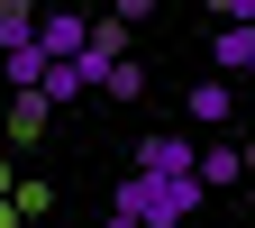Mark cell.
I'll list each match as a JSON object with an SVG mask.
<instances>
[{
    "mask_svg": "<svg viewBox=\"0 0 255 228\" xmlns=\"http://www.w3.org/2000/svg\"><path fill=\"white\" fill-rule=\"evenodd\" d=\"M46 119H55V101H46L37 82H27V91H9V137H18V146H27V137H46Z\"/></svg>",
    "mask_w": 255,
    "mask_h": 228,
    "instance_id": "obj_5",
    "label": "cell"
},
{
    "mask_svg": "<svg viewBox=\"0 0 255 228\" xmlns=\"http://www.w3.org/2000/svg\"><path fill=\"white\" fill-rule=\"evenodd\" d=\"M9 46H37V0H0V55Z\"/></svg>",
    "mask_w": 255,
    "mask_h": 228,
    "instance_id": "obj_8",
    "label": "cell"
},
{
    "mask_svg": "<svg viewBox=\"0 0 255 228\" xmlns=\"http://www.w3.org/2000/svg\"><path fill=\"white\" fill-rule=\"evenodd\" d=\"M191 155H201V146H191L182 128H146V137H137V165L146 174H191Z\"/></svg>",
    "mask_w": 255,
    "mask_h": 228,
    "instance_id": "obj_4",
    "label": "cell"
},
{
    "mask_svg": "<svg viewBox=\"0 0 255 228\" xmlns=\"http://www.w3.org/2000/svg\"><path fill=\"white\" fill-rule=\"evenodd\" d=\"M191 174H201V192H228V183L246 174V155H237V146H201V155H191Z\"/></svg>",
    "mask_w": 255,
    "mask_h": 228,
    "instance_id": "obj_6",
    "label": "cell"
},
{
    "mask_svg": "<svg viewBox=\"0 0 255 228\" xmlns=\"http://www.w3.org/2000/svg\"><path fill=\"white\" fill-rule=\"evenodd\" d=\"M182 119H191V128H237V82H228V73L191 82V91H182Z\"/></svg>",
    "mask_w": 255,
    "mask_h": 228,
    "instance_id": "obj_3",
    "label": "cell"
},
{
    "mask_svg": "<svg viewBox=\"0 0 255 228\" xmlns=\"http://www.w3.org/2000/svg\"><path fill=\"white\" fill-rule=\"evenodd\" d=\"M210 9H219V18H246V27H255V0H210Z\"/></svg>",
    "mask_w": 255,
    "mask_h": 228,
    "instance_id": "obj_10",
    "label": "cell"
},
{
    "mask_svg": "<svg viewBox=\"0 0 255 228\" xmlns=\"http://www.w3.org/2000/svg\"><path fill=\"white\" fill-rule=\"evenodd\" d=\"M210 73H228V82L255 91V27H246V18H219V37H210Z\"/></svg>",
    "mask_w": 255,
    "mask_h": 228,
    "instance_id": "obj_2",
    "label": "cell"
},
{
    "mask_svg": "<svg viewBox=\"0 0 255 228\" xmlns=\"http://www.w3.org/2000/svg\"><path fill=\"white\" fill-rule=\"evenodd\" d=\"M101 228H146V219H137V210H110V219H101Z\"/></svg>",
    "mask_w": 255,
    "mask_h": 228,
    "instance_id": "obj_12",
    "label": "cell"
},
{
    "mask_svg": "<svg viewBox=\"0 0 255 228\" xmlns=\"http://www.w3.org/2000/svg\"><path fill=\"white\" fill-rule=\"evenodd\" d=\"M101 91H110V101H146V64H137V55H119L110 73H101Z\"/></svg>",
    "mask_w": 255,
    "mask_h": 228,
    "instance_id": "obj_9",
    "label": "cell"
},
{
    "mask_svg": "<svg viewBox=\"0 0 255 228\" xmlns=\"http://www.w3.org/2000/svg\"><path fill=\"white\" fill-rule=\"evenodd\" d=\"M119 18H128V27H137V18H155V0H119Z\"/></svg>",
    "mask_w": 255,
    "mask_h": 228,
    "instance_id": "obj_11",
    "label": "cell"
},
{
    "mask_svg": "<svg viewBox=\"0 0 255 228\" xmlns=\"http://www.w3.org/2000/svg\"><path fill=\"white\" fill-rule=\"evenodd\" d=\"M237 155H246V174H255V137H246V146H237Z\"/></svg>",
    "mask_w": 255,
    "mask_h": 228,
    "instance_id": "obj_13",
    "label": "cell"
},
{
    "mask_svg": "<svg viewBox=\"0 0 255 228\" xmlns=\"http://www.w3.org/2000/svg\"><path fill=\"white\" fill-rule=\"evenodd\" d=\"M82 27H91V18H73V9H46V18H37V46H46V64H55V55H73V46H82Z\"/></svg>",
    "mask_w": 255,
    "mask_h": 228,
    "instance_id": "obj_7",
    "label": "cell"
},
{
    "mask_svg": "<svg viewBox=\"0 0 255 228\" xmlns=\"http://www.w3.org/2000/svg\"><path fill=\"white\" fill-rule=\"evenodd\" d=\"M110 210H137L146 228H182L201 210V174H146V165H128V183L110 192Z\"/></svg>",
    "mask_w": 255,
    "mask_h": 228,
    "instance_id": "obj_1",
    "label": "cell"
}]
</instances>
